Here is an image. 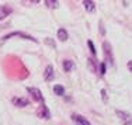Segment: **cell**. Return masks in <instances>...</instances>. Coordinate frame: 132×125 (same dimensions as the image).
Segmentation results:
<instances>
[{
	"instance_id": "1",
	"label": "cell",
	"mask_w": 132,
	"mask_h": 125,
	"mask_svg": "<svg viewBox=\"0 0 132 125\" xmlns=\"http://www.w3.org/2000/svg\"><path fill=\"white\" fill-rule=\"evenodd\" d=\"M117 117L119 118V121L122 122V125H132V117L127 111L117 110Z\"/></svg>"
},
{
	"instance_id": "2",
	"label": "cell",
	"mask_w": 132,
	"mask_h": 125,
	"mask_svg": "<svg viewBox=\"0 0 132 125\" xmlns=\"http://www.w3.org/2000/svg\"><path fill=\"white\" fill-rule=\"evenodd\" d=\"M28 93H30L31 96H32V98L35 100V101H38L41 103V104H44V96H42V93L39 91L37 87H28Z\"/></svg>"
},
{
	"instance_id": "3",
	"label": "cell",
	"mask_w": 132,
	"mask_h": 125,
	"mask_svg": "<svg viewBox=\"0 0 132 125\" xmlns=\"http://www.w3.org/2000/svg\"><path fill=\"white\" fill-rule=\"evenodd\" d=\"M103 48H104V55H105V61L108 62L110 65L114 63V56H112V51H111V45L108 42L103 44Z\"/></svg>"
},
{
	"instance_id": "4",
	"label": "cell",
	"mask_w": 132,
	"mask_h": 125,
	"mask_svg": "<svg viewBox=\"0 0 132 125\" xmlns=\"http://www.w3.org/2000/svg\"><path fill=\"white\" fill-rule=\"evenodd\" d=\"M13 37H21V38H24V39H28V41L37 42V39H35V38H32L31 35H27V34H23V32H11V34H9V35H6L3 41H6V39H10V38H13Z\"/></svg>"
},
{
	"instance_id": "5",
	"label": "cell",
	"mask_w": 132,
	"mask_h": 125,
	"mask_svg": "<svg viewBox=\"0 0 132 125\" xmlns=\"http://www.w3.org/2000/svg\"><path fill=\"white\" fill-rule=\"evenodd\" d=\"M37 115H38L39 118H44V120H49L51 118V112H49V110L46 108L45 104H42L41 107L38 108V111H37Z\"/></svg>"
},
{
	"instance_id": "6",
	"label": "cell",
	"mask_w": 132,
	"mask_h": 125,
	"mask_svg": "<svg viewBox=\"0 0 132 125\" xmlns=\"http://www.w3.org/2000/svg\"><path fill=\"white\" fill-rule=\"evenodd\" d=\"M53 76H55L53 68L51 65H48V66L45 68V72H44V79H45L46 82H51V80H53Z\"/></svg>"
},
{
	"instance_id": "7",
	"label": "cell",
	"mask_w": 132,
	"mask_h": 125,
	"mask_svg": "<svg viewBox=\"0 0 132 125\" xmlns=\"http://www.w3.org/2000/svg\"><path fill=\"white\" fill-rule=\"evenodd\" d=\"M72 120H73L77 125H92L84 117H81V115H77V114H73V115H72Z\"/></svg>"
},
{
	"instance_id": "8",
	"label": "cell",
	"mask_w": 132,
	"mask_h": 125,
	"mask_svg": "<svg viewBox=\"0 0 132 125\" xmlns=\"http://www.w3.org/2000/svg\"><path fill=\"white\" fill-rule=\"evenodd\" d=\"M11 101H13V104L17 105V107H26V105H28V100L26 97H14Z\"/></svg>"
},
{
	"instance_id": "9",
	"label": "cell",
	"mask_w": 132,
	"mask_h": 125,
	"mask_svg": "<svg viewBox=\"0 0 132 125\" xmlns=\"http://www.w3.org/2000/svg\"><path fill=\"white\" fill-rule=\"evenodd\" d=\"M83 4H84V9H86L89 13H93V11L96 10V4H94V2H92V0H84Z\"/></svg>"
},
{
	"instance_id": "10",
	"label": "cell",
	"mask_w": 132,
	"mask_h": 125,
	"mask_svg": "<svg viewBox=\"0 0 132 125\" xmlns=\"http://www.w3.org/2000/svg\"><path fill=\"white\" fill-rule=\"evenodd\" d=\"M10 13H11V10L7 7V6H2V7H0V20L6 18V17H7V15L10 14Z\"/></svg>"
},
{
	"instance_id": "11",
	"label": "cell",
	"mask_w": 132,
	"mask_h": 125,
	"mask_svg": "<svg viewBox=\"0 0 132 125\" xmlns=\"http://www.w3.org/2000/svg\"><path fill=\"white\" fill-rule=\"evenodd\" d=\"M58 38H59V41H62V42L68 39V32H66L65 28H59L58 30Z\"/></svg>"
},
{
	"instance_id": "12",
	"label": "cell",
	"mask_w": 132,
	"mask_h": 125,
	"mask_svg": "<svg viewBox=\"0 0 132 125\" xmlns=\"http://www.w3.org/2000/svg\"><path fill=\"white\" fill-rule=\"evenodd\" d=\"M73 68H75V65L72 61H63V70L65 72H70Z\"/></svg>"
},
{
	"instance_id": "13",
	"label": "cell",
	"mask_w": 132,
	"mask_h": 125,
	"mask_svg": "<svg viewBox=\"0 0 132 125\" xmlns=\"http://www.w3.org/2000/svg\"><path fill=\"white\" fill-rule=\"evenodd\" d=\"M53 91H55V94H58V96H63L65 94V89L62 86H59V84H56V86L53 87Z\"/></svg>"
},
{
	"instance_id": "14",
	"label": "cell",
	"mask_w": 132,
	"mask_h": 125,
	"mask_svg": "<svg viewBox=\"0 0 132 125\" xmlns=\"http://www.w3.org/2000/svg\"><path fill=\"white\" fill-rule=\"evenodd\" d=\"M45 4L48 6L49 9H56L59 3H58V2H52V0H45Z\"/></svg>"
},
{
	"instance_id": "15",
	"label": "cell",
	"mask_w": 132,
	"mask_h": 125,
	"mask_svg": "<svg viewBox=\"0 0 132 125\" xmlns=\"http://www.w3.org/2000/svg\"><path fill=\"white\" fill-rule=\"evenodd\" d=\"M89 46H90V51H92V54L96 55V48H94V45H93L92 41H89Z\"/></svg>"
},
{
	"instance_id": "16",
	"label": "cell",
	"mask_w": 132,
	"mask_h": 125,
	"mask_svg": "<svg viewBox=\"0 0 132 125\" xmlns=\"http://www.w3.org/2000/svg\"><path fill=\"white\" fill-rule=\"evenodd\" d=\"M45 42H46V44H48V45H51V46H52V48H55V42H53V41H52V39H49V38H46V39H45Z\"/></svg>"
},
{
	"instance_id": "17",
	"label": "cell",
	"mask_w": 132,
	"mask_h": 125,
	"mask_svg": "<svg viewBox=\"0 0 132 125\" xmlns=\"http://www.w3.org/2000/svg\"><path fill=\"white\" fill-rule=\"evenodd\" d=\"M101 94H103V100H104V101H107V91L104 89L101 90Z\"/></svg>"
},
{
	"instance_id": "18",
	"label": "cell",
	"mask_w": 132,
	"mask_h": 125,
	"mask_svg": "<svg viewBox=\"0 0 132 125\" xmlns=\"http://www.w3.org/2000/svg\"><path fill=\"white\" fill-rule=\"evenodd\" d=\"M101 74H104L105 73V65L104 63H101V72H100Z\"/></svg>"
},
{
	"instance_id": "19",
	"label": "cell",
	"mask_w": 132,
	"mask_h": 125,
	"mask_svg": "<svg viewBox=\"0 0 132 125\" xmlns=\"http://www.w3.org/2000/svg\"><path fill=\"white\" fill-rule=\"evenodd\" d=\"M128 69H129V70L132 72V61H129V62H128Z\"/></svg>"
}]
</instances>
